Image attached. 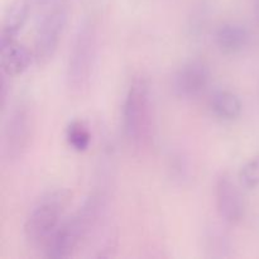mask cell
<instances>
[{"label": "cell", "instance_id": "obj_9", "mask_svg": "<svg viewBox=\"0 0 259 259\" xmlns=\"http://www.w3.org/2000/svg\"><path fill=\"white\" fill-rule=\"evenodd\" d=\"M29 13L30 4L28 0H15L8 7L3 19L0 47L17 42V37L27 23Z\"/></svg>", "mask_w": 259, "mask_h": 259}, {"label": "cell", "instance_id": "obj_16", "mask_svg": "<svg viewBox=\"0 0 259 259\" xmlns=\"http://www.w3.org/2000/svg\"><path fill=\"white\" fill-rule=\"evenodd\" d=\"M254 13H255V19L259 24V0H254Z\"/></svg>", "mask_w": 259, "mask_h": 259}, {"label": "cell", "instance_id": "obj_11", "mask_svg": "<svg viewBox=\"0 0 259 259\" xmlns=\"http://www.w3.org/2000/svg\"><path fill=\"white\" fill-rule=\"evenodd\" d=\"M249 42V32L244 25L228 23L218 28L215 33V43L225 55H234L247 47Z\"/></svg>", "mask_w": 259, "mask_h": 259}, {"label": "cell", "instance_id": "obj_1", "mask_svg": "<svg viewBox=\"0 0 259 259\" xmlns=\"http://www.w3.org/2000/svg\"><path fill=\"white\" fill-rule=\"evenodd\" d=\"M108 195L95 191L88 196L77 211L63 220L46 244L47 257L67 259L72 257L93 234L106 228Z\"/></svg>", "mask_w": 259, "mask_h": 259}, {"label": "cell", "instance_id": "obj_5", "mask_svg": "<svg viewBox=\"0 0 259 259\" xmlns=\"http://www.w3.org/2000/svg\"><path fill=\"white\" fill-rule=\"evenodd\" d=\"M35 125L34 108L29 99L20 98L12 104L3 128V157L15 163L27 153Z\"/></svg>", "mask_w": 259, "mask_h": 259}, {"label": "cell", "instance_id": "obj_14", "mask_svg": "<svg viewBox=\"0 0 259 259\" xmlns=\"http://www.w3.org/2000/svg\"><path fill=\"white\" fill-rule=\"evenodd\" d=\"M240 184L244 189L254 190L259 186V154L250 158L239 172Z\"/></svg>", "mask_w": 259, "mask_h": 259}, {"label": "cell", "instance_id": "obj_10", "mask_svg": "<svg viewBox=\"0 0 259 259\" xmlns=\"http://www.w3.org/2000/svg\"><path fill=\"white\" fill-rule=\"evenodd\" d=\"M33 60H34V55L32 51L18 42L0 47L2 72H4L9 77H17L24 73Z\"/></svg>", "mask_w": 259, "mask_h": 259}, {"label": "cell", "instance_id": "obj_4", "mask_svg": "<svg viewBox=\"0 0 259 259\" xmlns=\"http://www.w3.org/2000/svg\"><path fill=\"white\" fill-rule=\"evenodd\" d=\"M71 194L66 189L46 192L38 199L24 223L25 240L33 247L47 244L50 238L62 223L63 212L71 201Z\"/></svg>", "mask_w": 259, "mask_h": 259}, {"label": "cell", "instance_id": "obj_15", "mask_svg": "<svg viewBox=\"0 0 259 259\" xmlns=\"http://www.w3.org/2000/svg\"><path fill=\"white\" fill-rule=\"evenodd\" d=\"M0 101H2V109L4 110L5 106H7L8 98H9L10 93V78L8 75H5L4 72H2L0 75Z\"/></svg>", "mask_w": 259, "mask_h": 259}, {"label": "cell", "instance_id": "obj_13", "mask_svg": "<svg viewBox=\"0 0 259 259\" xmlns=\"http://www.w3.org/2000/svg\"><path fill=\"white\" fill-rule=\"evenodd\" d=\"M66 139H67L70 147H72L77 152H85L91 143V134L88 126L82 121H72L68 125L66 132Z\"/></svg>", "mask_w": 259, "mask_h": 259}, {"label": "cell", "instance_id": "obj_3", "mask_svg": "<svg viewBox=\"0 0 259 259\" xmlns=\"http://www.w3.org/2000/svg\"><path fill=\"white\" fill-rule=\"evenodd\" d=\"M121 118L126 141L138 148L147 146L153 131V106L146 76L137 75L132 80L124 99Z\"/></svg>", "mask_w": 259, "mask_h": 259}, {"label": "cell", "instance_id": "obj_12", "mask_svg": "<svg viewBox=\"0 0 259 259\" xmlns=\"http://www.w3.org/2000/svg\"><path fill=\"white\" fill-rule=\"evenodd\" d=\"M210 109L220 120H237L243 110V104L237 94L229 90H217L210 99Z\"/></svg>", "mask_w": 259, "mask_h": 259}, {"label": "cell", "instance_id": "obj_6", "mask_svg": "<svg viewBox=\"0 0 259 259\" xmlns=\"http://www.w3.org/2000/svg\"><path fill=\"white\" fill-rule=\"evenodd\" d=\"M68 12L65 7L53 8L43 15L37 27L33 55L38 66H46L57 52L58 45L65 32Z\"/></svg>", "mask_w": 259, "mask_h": 259}, {"label": "cell", "instance_id": "obj_2", "mask_svg": "<svg viewBox=\"0 0 259 259\" xmlns=\"http://www.w3.org/2000/svg\"><path fill=\"white\" fill-rule=\"evenodd\" d=\"M98 58V28L85 18L76 29L66 67V86L72 96L86 95L91 88Z\"/></svg>", "mask_w": 259, "mask_h": 259}, {"label": "cell", "instance_id": "obj_8", "mask_svg": "<svg viewBox=\"0 0 259 259\" xmlns=\"http://www.w3.org/2000/svg\"><path fill=\"white\" fill-rule=\"evenodd\" d=\"M218 212L224 222L238 224L244 217V201L237 185L228 174H220L215 181Z\"/></svg>", "mask_w": 259, "mask_h": 259}, {"label": "cell", "instance_id": "obj_7", "mask_svg": "<svg viewBox=\"0 0 259 259\" xmlns=\"http://www.w3.org/2000/svg\"><path fill=\"white\" fill-rule=\"evenodd\" d=\"M210 82V68L202 60L185 63L174 78V91L181 99H194L206 90Z\"/></svg>", "mask_w": 259, "mask_h": 259}]
</instances>
